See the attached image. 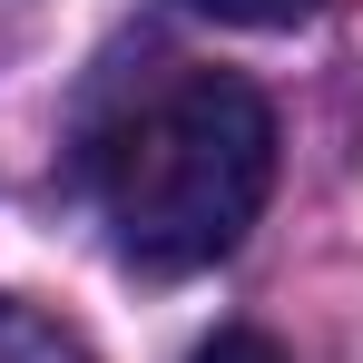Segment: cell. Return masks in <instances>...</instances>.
Instances as JSON below:
<instances>
[{"label":"cell","mask_w":363,"mask_h":363,"mask_svg":"<svg viewBox=\"0 0 363 363\" xmlns=\"http://www.w3.org/2000/svg\"><path fill=\"white\" fill-rule=\"evenodd\" d=\"M0 10H10V0H0Z\"/></svg>","instance_id":"5b68a950"},{"label":"cell","mask_w":363,"mask_h":363,"mask_svg":"<svg viewBox=\"0 0 363 363\" xmlns=\"http://www.w3.org/2000/svg\"><path fill=\"white\" fill-rule=\"evenodd\" d=\"M186 10H206V20H226V30H295L324 0H186Z\"/></svg>","instance_id":"3957f363"},{"label":"cell","mask_w":363,"mask_h":363,"mask_svg":"<svg viewBox=\"0 0 363 363\" xmlns=\"http://www.w3.org/2000/svg\"><path fill=\"white\" fill-rule=\"evenodd\" d=\"M79 186L99 196V226L138 275H196L265 216L275 108L236 69H167L89 128Z\"/></svg>","instance_id":"6da1fadb"},{"label":"cell","mask_w":363,"mask_h":363,"mask_svg":"<svg viewBox=\"0 0 363 363\" xmlns=\"http://www.w3.org/2000/svg\"><path fill=\"white\" fill-rule=\"evenodd\" d=\"M186 363H295V354H285L275 334H255V324H216V334H206Z\"/></svg>","instance_id":"277c9868"},{"label":"cell","mask_w":363,"mask_h":363,"mask_svg":"<svg viewBox=\"0 0 363 363\" xmlns=\"http://www.w3.org/2000/svg\"><path fill=\"white\" fill-rule=\"evenodd\" d=\"M0 363H89V344L69 334L60 314H40V304L0 295Z\"/></svg>","instance_id":"7a4b0ae2"}]
</instances>
